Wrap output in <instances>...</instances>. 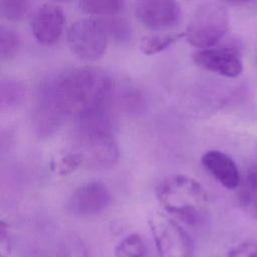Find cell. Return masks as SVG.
Here are the masks:
<instances>
[{
    "mask_svg": "<svg viewBox=\"0 0 257 257\" xmlns=\"http://www.w3.org/2000/svg\"><path fill=\"white\" fill-rule=\"evenodd\" d=\"M64 14L60 7L45 4L39 7L32 16L31 30L35 39L43 45L56 43L63 30Z\"/></svg>",
    "mask_w": 257,
    "mask_h": 257,
    "instance_id": "obj_9",
    "label": "cell"
},
{
    "mask_svg": "<svg viewBox=\"0 0 257 257\" xmlns=\"http://www.w3.org/2000/svg\"><path fill=\"white\" fill-rule=\"evenodd\" d=\"M227 3L230 4H235V5H240V4H245L247 2H249L250 0H224Z\"/></svg>",
    "mask_w": 257,
    "mask_h": 257,
    "instance_id": "obj_23",
    "label": "cell"
},
{
    "mask_svg": "<svg viewBox=\"0 0 257 257\" xmlns=\"http://www.w3.org/2000/svg\"><path fill=\"white\" fill-rule=\"evenodd\" d=\"M115 257H146V246L143 238L133 233L124 237L114 249Z\"/></svg>",
    "mask_w": 257,
    "mask_h": 257,
    "instance_id": "obj_14",
    "label": "cell"
},
{
    "mask_svg": "<svg viewBox=\"0 0 257 257\" xmlns=\"http://www.w3.org/2000/svg\"><path fill=\"white\" fill-rule=\"evenodd\" d=\"M20 47V38L11 28L1 26L0 29V55L3 60L13 58Z\"/></svg>",
    "mask_w": 257,
    "mask_h": 257,
    "instance_id": "obj_16",
    "label": "cell"
},
{
    "mask_svg": "<svg viewBox=\"0 0 257 257\" xmlns=\"http://www.w3.org/2000/svg\"><path fill=\"white\" fill-rule=\"evenodd\" d=\"M158 257H191L192 241L183 227L172 216L155 211L149 218Z\"/></svg>",
    "mask_w": 257,
    "mask_h": 257,
    "instance_id": "obj_4",
    "label": "cell"
},
{
    "mask_svg": "<svg viewBox=\"0 0 257 257\" xmlns=\"http://www.w3.org/2000/svg\"><path fill=\"white\" fill-rule=\"evenodd\" d=\"M29 6V0H0L2 16L8 21L16 22L23 18Z\"/></svg>",
    "mask_w": 257,
    "mask_h": 257,
    "instance_id": "obj_17",
    "label": "cell"
},
{
    "mask_svg": "<svg viewBox=\"0 0 257 257\" xmlns=\"http://www.w3.org/2000/svg\"><path fill=\"white\" fill-rule=\"evenodd\" d=\"M226 257H257V241L247 240L232 247Z\"/></svg>",
    "mask_w": 257,
    "mask_h": 257,
    "instance_id": "obj_20",
    "label": "cell"
},
{
    "mask_svg": "<svg viewBox=\"0 0 257 257\" xmlns=\"http://www.w3.org/2000/svg\"><path fill=\"white\" fill-rule=\"evenodd\" d=\"M62 257H90L85 245L77 237H70L62 246Z\"/></svg>",
    "mask_w": 257,
    "mask_h": 257,
    "instance_id": "obj_19",
    "label": "cell"
},
{
    "mask_svg": "<svg viewBox=\"0 0 257 257\" xmlns=\"http://www.w3.org/2000/svg\"><path fill=\"white\" fill-rule=\"evenodd\" d=\"M22 93H23L22 87L19 86L17 83L11 82V81L2 82L1 102H2V104L14 103L22 96Z\"/></svg>",
    "mask_w": 257,
    "mask_h": 257,
    "instance_id": "obj_21",
    "label": "cell"
},
{
    "mask_svg": "<svg viewBox=\"0 0 257 257\" xmlns=\"http://www.w3.org/2000/svg\"><path fill=\"white\" fill-rule=\"evenodd\" d=\"M194 61L201 67L225 77H237L243 71L241 51L235 46H213L198 49Z\"/></svg>",
    "mask_w": 257,
    "mask_h": 257,
    "instance_id": "obj_7",
    "label": "cell"
},
{
    "mask_svg": "<svg viewBox=\"0 0 257 257\" xmlns=\"http://www.w3.org/2000/svg\"><path fill=\"white\" fill-rule=\"evenodd\" d=\"M82 164H84V158L79 151L68 153L56 163V172L61 176L69 175Z\"/></svg>",
    "mask_w": 257,
    "mask_h": 257,
    "instance_id": "obj_18",
    "label": "cell"
},
{
    "mask_svg": "<svg viewBox=\"0 0 257 257\" xmlns=\"http://www.w3.org/2000/svg\"><path fill=\"white\" fill-rule=\"evenodd\" d=\"M111 194L100 181H87L80 184L69 197L68 211L77 217H89L102 212L110 204Z\"/></svg>",
    "mask_w": 257,
    "mask_h": 257,
    "instance_id": "obj_6",
    "label": "cell"
},
{
    "mask_svg": "<svg viewBox=\"0 0 257 257\" xmlns=\"http://www.w3.org/2000/svg\"><path fill=\"white\" fill-rule=\"evenodd\" d=\"M229 27L226 9L218 3L202 4L194 13L186 31L188 43L198 49L216 46Z\"/></svg>",
    "mask_w": 257,
    "mask_h": 257,
    "instance_id": "obj_3",
    "label": "cell"
},
{
    "mask_svg": "<svg viewBox=\"0 0 257 257\" xmlns=\"http://www.w3.org/2000/svg\"><path fill=\"white\" fill-rule=\"evenodd\" d=\"M185 37V32H178L174 34H158L144 37L141 41V50L146 55L157 54L175 42Z\"/></svg>",
    "mask_w": 257,
    "mask_h": 257,
    "instance_id": "obj_13",
    "label": "cell"
},
{
    "mask_svg": "<svg viewBox=\"0 0 257 257\" xmlns=\"http://www.w3.org/2000/svg\"><path fill=\"white\" fill-rule=\"evenodd\" d=\"M124 0H79L80 9L88 15L113 16L123 7Z\"/></svg>",
    "mask_w": 257,
    "mask_h": 257,
    "instance_id": "obj_12",
    "label": "cell"
},
{
    "mask_svg": "<svg viewBox=\"0 0 257 257\" xmlns=\"http://www.w3.org/2000/svg\"><path fill=\"white\" fill-rule=\"evenodd\" d=\"M237 190L240 207L246 214L257 220V167L247 171Z\"/></svg>",
    "mask_w": 257,
    "mask_h": 257,
    "instance_id": "obj_11",
    "label": "cell"
},
{
    "mask_svg": "<svg viewBox=\"0 0 257 257\" xmlns=\"http://www.w3.org/2000/svg\"><path fill=\"white\" fill-rule=\"evenodd\" d=\"M156 195L167 214L186 224L198 225L208 213L209 195L205 188L191 177H167L157 186Z\"/></svg>",
    "mask_w": 257,
    "mask_h": 257,
    "instance_id": "obj_2",
    "label": "cell"
},
{
    "mask_svg": "<svg viewBox=\"0 0 257 257\" xmlns=\"http://www.w3.org/2000/svg\"><path fill=\"white\" fill-rule=\"evenodd\" d=\"M205 170L224 188L235 190L241 184L242 176L235 161L227 154L211 150L206 152L201 159Z\"/></svg>",
    "mask_w": 257,
    "mask_h": 257,
    "instance_id": "obj_10",
    "label": "cell"
},
{
    "mask_svg": "<svg viewBox=\"0 0 257 257\" xmlns=\"http://www.w3.org/2000/svg\"><path fill=\"white\" fill-rule=\"evenodd\" d=\"M112 89L107 72L96 67H77L63 71L42 90L35 114L37 132H54L67 116L75 119L103 108Z\"/></svg>",
    "mask_w": 257,
    "mask_h": 257,
    "instance_id": "obj_1",
    "label": "cell"
},
{
    "mask_svg": "<svg viewBox=\"0 0 257 257\" xmlns=\"http://www.w3.org/2000/svg\"><path fill=\"white\" fill-rule=\"evenodd\" d=\"M56 1H66V0H56Z\"/></svg>",
    "mask_w": 257,
    "mask_h": 257,
    "instance_id": "obj_24",
    "label": "cell"
},
{
    "mask_svg": "<svg viewBox=\"0 0 257 257\" xmlns=\"http://www.w3.org/2000/svg\"><path fill=\"white\" fill-rule=\"evenodd\" d=\"M256 62H257V53H256Z\"/></svg>",
    "mask_w": 257,
    "mask_h": 257,
    "instance_id": "obj_25",
    "label": "cell"
},
{
    "mask_svg": "<svg viewBox=\"0 0 257 257\" xmlns=\"http://www.w3.org/2000/svg\"><path fill=\"white\" fill-rule=\"evenodd\" d=\"M10 252V239L8 224L5 221H1L0 225V256L7 257Z\"/></svg>",
    "mask_w": 257,
    "mask_h": 257,
    "instance_id": "obj_22",
    "label": "cell"
},
{
    "mask_svg": "<svg viewBox=\"0 0 257 257\" xmlns=\"http://www.w3.org/2000/svg\"><path fill=\"white\" fill-rule=\"evenodd\" d=\"M107 34L101 22L81 19L74 22L67 32L70 49L79 58L94 61L102 56L107 45Z\"/></svg>",
    "mask_w": 257,
    "mask_h": 257,
    "instance_id": "obj_5",
    "label": "cell"
},
{
    "mask_svg": "<svg viewBox=\"0 0 257 257\" xmlns=\"http://www.w3.org/2000/svg\"><path fill=\"white\" fill-rule=\"evenodd\" d=\"M138 20L152 29L175 26L181 18V7L176 0H135Z\"/></svg>",
    "mask_w": 257,
    "mask_h": 257,
    "instance_id": "obj_8",
    "label": "cell"
},
{
    "mask_svg": "<svg viewBox=\"0 0 257 257\" xmlns=\"http://www.w3.org/2000/svg\"><path fill=\"white\" fill-rule=\"evenodd\" d=\"M106 34L114 41L123 43L127 42L132 38V28L128 22L121 18H109L101 21Z\"/></svg>",
    "mask_w": 257,
    "mask_h": 257,
    "instance_id": "obj_15",
    "label": "cell"
}]
</instances>
